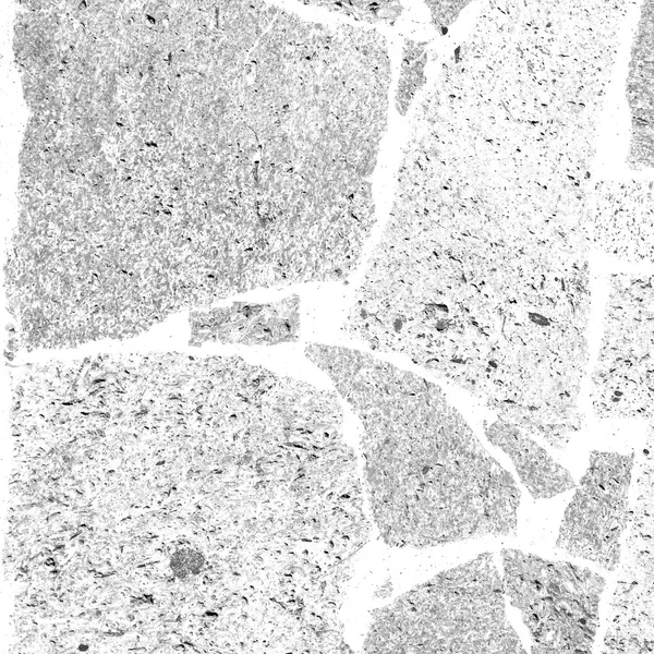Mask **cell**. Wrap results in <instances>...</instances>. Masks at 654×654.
I'll use <instances>...</instances> for the list:
<instances>
[{"mask_svg": "<svg viewBox=\"0 0 654 654\" xmlns=\"http://www.w3.org/2000/svg\"><path fill=\"white\" fill-rule=\"evenodd\" d=\"M304 354L359 419L366 497L386 544L516 533L517 482L436 384L358 349L308 343Z\"/></svg>", "mask_w": 654, "mask_h": 654, "instance_id": "6da1fadb", "label": "cell"}, {"mask_svg": "<svg viewBox=\"0 0 654 654\" xmlns=\"http://www.w3.org/2000/svg\"><path fill=\"white\" fill-rule=\"evenodd\" d=\"M367 653L524 654L492 553L444 570L374 610Z\"/></svg>", "mask_w": 654, "mask_h": 654, "instance_id": "7a4b0ae2", "label": "cell"}, {"mask_svg": "<svg viewBox=\"0 0 654 654\" xmlns=\"http://www.w3.org/2000/svg\"><path fill=\"white\" fill-rule=\"evenodd\" d=\"M500 557L505 596L521 613L531 652L591 653L605 579L589 568L520 549L504 548Z\"/></svg>", "mask_w": 654, "mask_h": 654, "instance_id": "3957f363", "label": "cell"}, {"mask_svg": "<svg viewBox=\"0 0 654 654\" xmlns=\"http://www.w3.org/2000/svg\"><path fill=\"white\" fill-rule=\"evenodd\" d=\"M633 464V452L590 453L589 467L565 510L556 547L607 571L619 567L621 538L631 513Z\"/></svg>", "mask_w": 654, "mask_h": 654, "instance_id": "277c9868", "label": "cell"}, {"mask_svg": "<svg viewBox=\"0 0 654 654\" xmlns=\"http://www.w3.org/2000/svg\"><path fill=\"white\" fill-rule=\"evenodd\" d=\"M608 653H653V528L630 526L627 557L610 603Z\"/></svg>", "mask_w": 654, "mask_h": 654, "instance_id": "5b68a950", "label": "cell"}, {"mask_svg": "<svg viewBox=\"0 0 654 654\" xmlns=\"http://www.w3.org/2000/svg\"><path fill=\"white\" fill-rule=\"evenodd\" d=\"M192 326L195 343L277 346L295 342L301 331V298L292 294L270 302H237L195 313Z\"/></svg>", "mask_w": 654, "mask_h": 654, "instance_id": "8992f818", "label": "cell"}, {"mask_svg": "<svg viewBox=\"0 0 654 654\" xmlns=\"http://www.w3.org/2000/svg\"><path fill=\"white\" fill-rule=\"evenodd\" d=\"M489 443L511 460L521 483L534 499H548L576 487L570 472L529 434L502 420L486 422Z\"/></svg>", "mask_w": 654, "mask_h": 654, "instance_id": "52a82bcc", "label": "cell"}]
</instances>
